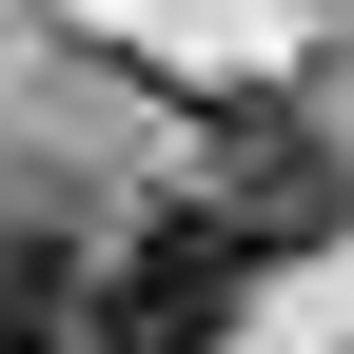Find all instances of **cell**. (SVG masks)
<instances>
[{"label": "cell", "instance_id": "cell-1", "mask_svg": "<svg viewBox=\"0 0 354 354\" xmlns=\"http://www.w3.org/2000/svg\"><path fill=\"white\" fill-rule=\"evenodd\" d=\"M256 295V256L216 236V216H138V236H99V354H216Z\"/></svg>", "mask_w": 354, "mask_h": 354}, {"label": "cell", "instance_id": "cell-2", "mask_svg": "<svg viewBox=\"0 0 354 354\" xmlns=\"http://www.w3.org/2000/svg\"><path fill=\"white\" fill-rule=\"evenodd\" d=\"M335 197H354V177H335V138H315V118H216V236H236L256 256V276H276V256H315L335 236Z\"/></svg>", "mask_w": 354, "mask_h": 354}, {"label": "cell", "instance_id": "cell-3", "mask_svg": "<svg viewBox=\"0 0 354 354\" xmlns=\"http://www.w3.org/2000/svg\"><path fill=\"white\" fill-rule=\"evenodd\" d=\"M0 354H99V256L0 216Z\"/></svg>", "mask_w": 354, "mask_h": 354}]
</instances>
